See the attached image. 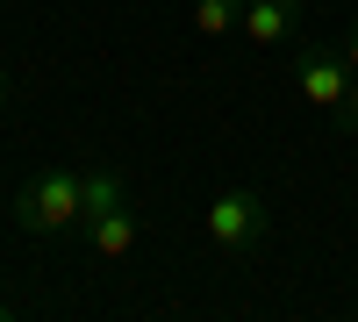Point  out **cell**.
Instances as JSON below:
<instances>
[{"label":"cell","instance_id":"obj_10","mask_svg":"<svg viewBox=\"0 0 358 322\" xmlns=\"http://www.w3.org/2000/svg\"><path fill=\"white\" fill-rule=\"evenodd\" d=\"M0 108H8V72H0Z\"/></svg>","mask_w":358,"mask_h":322},{"label":"cell","instance_id":"obj_8","mask_svg":"<svg viewBox=\"0 0 358 322\" xmlns=\"http://www.w3.org/2000/svg\"><path fill=\"white\" fill-rule=\"evenodd\" d=\"M337 50H344V65H351V72H358V22H351V36H344V43H337Z\"/></svg>","mask_w":358,"mask_h":322},{"label":"cell","instance_id":"obj_4","mask_svg":"<svg viewBox=\"0 0 358 322\" xmlns=\"http://www.w3.org/2000/svg\"><path fill=\"white\" fill-rule=\"evenodd\" d=\"M136 244H143V215L129 208V200H122V208L86 215V251H94V258H108V265H115V258H129Z\"/></svg>","mask_w":358,"mask_h":322},{"label":"cell","instance_id":"obj_6","mask_svg":"<svg viewBox=\"0 0 358 322\" xmlns=\"http://www.w3.org/2000/svg\"><path fill=\"white\" fill-rule=\"evenodd\" d=\"M244 22V0H194V29L201 36H229Z\"/></svg>","mask_w":358,"mask_h":322},{"label":"cell","instance_id":"obj_7","mask_svg":"<svg viewBox=\"0 0 358 322\" xmlns=\"http://www.w3.org/2000/svg\"><path fill=\"white\" fill-rule=\"evenodd\" d=\"M337 129H344V136H358V72H351V94H344V108H337Z\"/></svg>","mask_w":358,"mask_h":322},{"label":"cell","instance_id":"obj_3","mask_svg":"<svg viewBox=\"0 0 358 322\" xmlns=\"http://www.w3.org/2000/svg\"><path fill=\"white\" fill-rule=\"evenodd\" d=\"M294 86L315 101V108H344V94H351V65H344V50H322V43H301L294 50Z\"/></svg>","mask_w":358,"mask_h":322},{"label":"cell","instance_id":"obj_2","mask_svg":"<svg viewBox=\"0 0 358 322\" xmlns=\"http://www.w3.org/2000/svg\"><path fill=\"white\" fill-rule=\"evenodd\" d=\"M201 229H208V244H215L222 258H251L265 244V229H273V215H265V200L251 186H222L215 200H208Z\"/></svg>","mask_w":358,"mask_h":322},{"label":"cell","instance_id":"obj_1","mask_svg":"<svg viewBox=\"0 0 358 322\" xmlns=\"http://www.w3.org/2000/svg\"><path fill=\"white\" fill-rule=\"evenodd\" d=\"M15 222L29 237H65V229L86 222V172L79 165H50L15 193Z\"/></svg>","mask_w":358,"mask_h":322},{"label":"cell","instance_id":"obj_5","mask_svg":"<svg viewBox=\"0 0 358 322\" xmlns=\"http://www.w3.org/2000/svg\"><path fill=\"white\" fill-rule=\"evenodd\" d=\"M244 29L251 43H287L294 29H301V0H244Z\"/></svg>","mask_w":358,"mask_h":322},{"label":"cell","instance_id":"obj_9","mask_svg":"<svg viewBox=\"0 0 358 322\" xmlns=\"http://www.w3.org/2000/svg\"><path fill=\"white\" fill-rule=\"evenodd\" d=\"M15 315H22V308H15V301H0V322H15Z\"/></svg>","mask_w":358,"mask_h":322}]
</instances>
